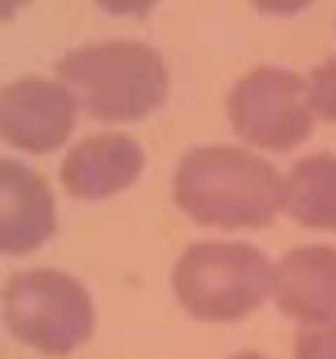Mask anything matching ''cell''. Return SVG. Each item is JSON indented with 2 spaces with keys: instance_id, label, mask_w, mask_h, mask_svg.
<instances>
[{
  "instance_id": "cell-3",
  "label": "cell",
  "mask_w": 336,
  "mask_h": 359,
  "mask_svg": "<svg viewBox=\"0 0 336 359\" xmlns=\"http://www.w3.org/2000/svg\"><path fill=\"white\" fill-rule=\"evenodd\" d=\"M274 263L251 243L201 240L174 263V297L197 320H243L271 297Z\"/></svg>"
},
{
  "instance_id": "cell-1",
  "label": "cell",
  "mask_w": 336,
  "mask_h": 359,
  "mask_svg": "<svg viewBox=\"0 0 336 359\" xmlns=\"http://www.w3.org/2000/svg\"><path fill=\"white\" fill-rule=\"evenodd\" d=\"M174 205L205 228H267L286 212V174L243 147H194L174 166Z\"/></svg>"
},
{
  "instance_id": "cell-16",
  "label": "cell",
  "mask_w": 336,
  "mask_h": 359,
  "mask_svg": "<svg viewBox=\"0 0 336 359\" xmlns=\"http://www.w3.org/2000/svg\"><path fill=\"white\" fill-rule=\"evenodd\" d=\"M232 359H271V355H259V351H240V355H232Z\"/></svg>"
},
{
  "instance_id": "cell-7",
  "label": "cell",
  "mask_w": 336,
  "mask_h": 359,
  "mask_svg": "<svg viewBox=\"0 0 336 359\" xmlns=\"http://www.w3.org/2000/svg\"><path fill=\"white\" fill-rule=\"evenodd\" d=\"M147 155L124 132H97L89 140L74 143L62 158V189L78 201H105L140 182Z\"/></svg>"
},
{
  "instance_id": "cell-13",
  "label": "cell",
  "mask_w": 336,
  "mask_h": 359,
  "mask_svg": "<svg viewBox=\"0 0 336 359\" xmlns=\"http://www.w3.org/2000/svg\"><path fill=\"white\" fill-rule=\"evenodd\" d=\"M97 8H105L109 16H147L159 0H93Z\"/></svg>"
},
{
  "instance_id": "cell-14",
  "label": "cell",
  "mask_w": 336,
  "mask_h": 359,
  "mask_svg": "<svg viewBox=\"0 0 336 359\" xmlns=\"http://www.w3.org/2000/svg\"><path fill=\"white\" fill-rule=\"evenodd\" d=\"M313 0H251V8H259L263 16H297Z\"/></svg>"
},
{
  "instance_id": "cell-15",
  "label": "cell",
  "mask_w": 336,
  "mask_h": 359,
  "mask_svg": "<svg viewBox=\"0 0 336 359\" xmlns=\"http://www.w3.org/2000/svg\"><path fill=\"white\" fill-rule=\"evenodd\" d=\"M24 4H27V0H0V20H12Z\"/></svg>"
},
{
  "instance_id": "cell-5",
  "label": "cell",
  "mask_w": 336,
  "mask_h": 359,
  "mask_svg": "<svg viewBox=\"0 0 336 359\" xmlns=\"http://www.w3.org/2000/svg\"><path fill=\"white\" fill-rule=\"evenodd\" d=\"M232 132L255 151H294L313 132L305 78L282 66H255L228 93Z\"/></svg>"
},
{
  "instance_id": "cell-4",
  "label": "cell",
  "mask_w": 336,
  "mask_h": 359,
  "mask_svg": "<svg viewBox=\"0 0 336 359\" xmlns=\"http://www.w3.org/2000/svg\"><path fill=\"white\" fill-rule=\"evenodd\" d=\"M4 325L24 348L39 355H70L93 336V297L74 274L20 271L0 290Z\"/></svg>"
},
{
  "instance_id": "cell-6",
  "label": "cell",
  "mask_w": 336,
  "mask_h": 359,
  "mask_svg": "<svg viewBox=\"0 0 336 359\" xmlns=\"http://www.w3.org/2000/svg\"><path fill=\"white\" fill-rule=\"evenodd\" d=\"M78 101L58 78H16L0 89V140L27 155H51L74 135Z\"/></svg>"
},
{
  "instance_id": "cell-9",
  "label": "cell",
  "mask_w": 336,
  "mask_h": 359,
  "mask_svg": "<svg viewBox=\"0 0 336 359\" xmlns=\"http://www.w3.org/2000/svg\"><path fill=\"white\" fill-rule=\"evenodd\" d=\"M278 313L313 325V320L336 317V248L328 243H305L274 263V290Z\"/></svg>"
},
{
  "instance_id": "cell-11",
  "label": "cell",
  "mask_w": 336,
  "mask_h": 359,
  "mask_svg": "<svg viewBox=\"0 0 336 359\" xmlns=\"http://www.w3.org/2000/svg\"><path fill=\"white\" fill-rule=\"evenodd\" d=\"M305 89H309L313 116L336 124V58H325L321 66H313V74L305 78Z\"/></svg>"
},
{
  "instance_id": "cell-8",
  "label": "cell",
  "mask_w": 336,
  "mask_h": 359,
  "mask_svg": "<svg viewBox=\"0 0 336 359\" xmlns=\"http://www.w3.org/2000/svg\"><path fill=\"white\" fill-rule=\"evenodd\" d=\"M51 186L16 158H0V255H32L55 236Z\"/></svg>"
},
{
  "instance_id": "cell-12",
  "label": "cell",
  "mask_w": 336,
  "mask_h": 359,
  "mask_svg": "<svg viewBox=\"0 0 336 359\" xmlns=\"http://www.w3.org/2000/svg\"><path fill=\"white\" fill-rule=\"evenodd\" d=\"M294 359H336V317L302 325L294 340Z\"/></svg>"
},
{
  "instance_id": "cell-2",
  "label": "cell",
  "mask_w": 336,
  "mask_h": 359,
  "mask_svg": "<svg viewBox=\"0 0 336 359\" xmlns=\"http://www.w3.org/2000/svg\"><path fill=\"white\" fill-rule=\"evenodd\" d=\"M58 81L74 93L78 109H86L93 120L128 124L166 104L170 66L147 43L105 39L70 50L58 62Z\"/></svg>"
},
{
  "instance_id": "cell-10",
  "label": "cell",
  "mask_w": 336,
  "mask_h": 359,
  "mask_svg": "<svg viewBox=\"0 0 336 359\" xmlns=\"http://www.w3.org/2000/svg\"><path fill=\"white\" fill-rule=\"evenodd\" d=\"M286 212L302 228L336 232V155L317 151V155H305L290 166Z\"/></svg>"
}]
</instances>
